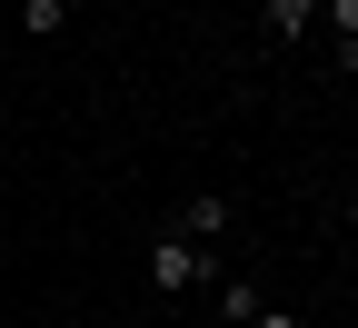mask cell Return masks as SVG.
I'll use <instances>...</instances> for the list:
<instances>
[{
  "mask_svg": "<svg viewBox=\"0 0 358 328\" xmlns=\"http://www.w3.org/2000/svg\"><path fill=\"white\" fill-rule=\"evenodd\" d=\"M209 269H219V259L189 239V229H159V239H150V289H159V299H189Z\"/></svg>",
  "mask_w": 358,
  "mask_h": 328,
  "instance_id": "6da1fadb",
  "label": "cell"
},
{
  "mask_svg": "<svg viewBox=\"0 0 358 328\" xmlns=\"http://www.w3.org/2000/svg\"><path fill=\"white\" fill-rule=\"evenodd\" d=\"M259 30H268V40H299V30H319V0H259Z\"/></svg>",
  "mask_w": 358,
  "mask_h": 328,
  "instance_id": "7a4b0ae2",
  "label": "cell"
},
{
  "mask_svg": "<svg viewBox=\"0 0 358 328\" xmlns=\"http://www.w3.org/2000/svg\"><path fill=\"white\" fill-rule=\"evenodd\" d=\"M268 299H259V278H219V318H229V328H249Z\"/></svg>",
  "mask_w": 358,
  "mask_h": 328,
  "instance_id": "3957f363",
  "label": "cell"
},
{
  "mask_svg": "<svg viewBox=\"0 0 358 328\" xmlns=\"http://www.w3.org/2000/svg\"><path fill=\"white\" fill-rule=\"evenodd\" d=\"M179 229H189V239H219V229H229V199H219V190H199L189 209H179Z\"/></svg>",
  "mask_w": 358,
  "mask_h": 328,
  "instance_id": "277c9868",
  "label": "cell"
},
{
  "mask_svg": "<svg viewBox=\"0 0 358 328\" xmlns=\"http://www.w3.org/2000/svg\"><path fill=\"white\" fill-rule=\"evenodd\" d=\"M60 20H70L60 0H20V30H30V40H60Z\"/></svg>",
  "mask_w": 358,
  "mask_h": 328,
  "instance_id": "5b68a950",
  "label": "cell"
},
{
  "mask_svg": "<svg viewBox=\"0 0 358 328\" xmlns=\"http://www.w3.org/2000/svg\"><path fill=\"white\" fill-rule=\"evenodd\" d=\"M319 20H329V40H358V0H319Z\"/></svg>",
  "mask_w": 358,
  "mask_h": 328,
  "instance_id": "8992f818",
  "label": "cell"
},
{
  "mask_svg": "<svg viewBox=\"0 0 358 328\" xmlns=\"http://www.w3.org/2000/svg\"><path fill=\"white\" fill-rule=\"evenodd\" d=\"M249 328H299V318H289V308H259V318H249Z\"/></svg>",
  "mask_w": 358,
  "mask_h": 328,
  "instance_id": "52a82bcc",
  "label": "cell"
},
{
  "mask_svg": "<svg viewBox=\"0 0 358 328\" xmlns=\"http://www.w3.org/2000/svg\"><path fill=\"white\" fill-rule=\"evenodd\" d=\"M348 229H358V199H348Z\"/></svg>",
  "mask_w": 358,
  "mask_h": 328,
  "instance_id": "ba28073f",
  "label": "cell"
}]
</instances>
